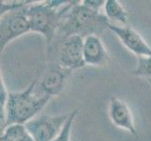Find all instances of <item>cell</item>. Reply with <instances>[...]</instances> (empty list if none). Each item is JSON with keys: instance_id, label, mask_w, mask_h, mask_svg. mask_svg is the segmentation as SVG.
<instances>
[{"instance_id": "cell-1", "label": "cell", "mask_w": 151, "mask_h": 141, "mask_svg": "<svg viewBox=\"0 0 151 141\" xmlns=\"http://www.w3.org/2000/svg\"><path fill=\"white\" fill-rule=\"evenodd\" d=\"M110 25L111 22L103 13L86 7L82 1H77L65 15L57 34L62 39L73 35L85 39L91 35L101 36L109 29Z\"/></svg>"}, {"instance_id": "cell-2", "label": "cell", "mask_w": 151, "mask_h": 141, "mask_svg": "<svg viewBox=\"0 0 151 141\" xmlns=\"http://www.w3.org/2000/svg\"><path fill=\"white\" fill-rule=\"evenodd\" d=\"M36 84L37 80L33 81L24 90L9 93L4 121L0 125V131L12 124L27 123L38 117L47 106L51 98L36 94Z\"/></svg>"}, {"instance_id": "cell-3", "label": "cell", "mask_w": 151, "mask_h": 141, "mask_svg": "<svg viewBox=\"0 0 151 141\" xmlns=\"http://www.w3.org/2000/svg\"><path fill=\"white\" fill-rule=\"evenodd\" d=\"M77 1H70L63 8L57 9L48 1H32L27 7L31 32L40 34L50 44L58 33L65 15Z\"/></svg>"}, {"instance_id": "cell-4", "label": "cell", "mask_w": 151, "mask_h": 141, "mask_svg": "<svg viewBox=\"0 0 151 141\" xmlns=\"http://www.w3.org/2000/svg\"><path fill=\"white\" fill-rule=\"evenodd\" d=\"M32 1H1L0 17V49L4 51L9 43L31 32L27 7Z\"/></svg>"}, {"instance_id": "cell-5", "label": "cell", "mask_w": 151, "mask_h": 141, "mask_svg": "<svg viewBox=\"0 0 151 141\" xmlns=\"http://www.w3.org/2000/svg\"><path fill=\"white\" fill-rule=\"evenodd\" d=\"M70 116V112L56 116L39 115L24 125L34 141H53L61 133Z\"/></svg>"}, {"instance_id": "cell-6", "label": "cell", "mask_w": 151, "mask_h": 141, "mask_svg": "<svg viewBox=\"0 0 151 141\" xmlns=\"http://www.w3.org/2000/svg\"><path fill=\"white\" fill-rule=\"evenodd\" d=\"M71 72L60 66L57 62L49 63L44 72L37 80L35 93H40V96L53 98L64 90L66 83L70 78Z\"/></svg>"}, {"instance_id": "cell-7", "label": "cell", "mask_w": 151, "mask_h": 141, "mask_svg": "<svg viewBox=\"0 0 151 141\" xmlns=\"http://www.w3.org/2000/svg\"><path fill=\"white\" fill-rule=\"evenodd\" d=\"M57 63L71 72L85 67L84 38L78 35H73L62 40L58 48Z\"/></svg>"}, {"instance_id": "cell-8", "label": "cell", "mask_w": 151, "mask_h": 141, "mask_svg": "<svg viewBox=\"0 0 151 141\" xmlns=\"http://www.w3.org/2000/svg\"><path fill=\"white\" fill-rule=\"evenodd\" d=\"M109 30H111L121 41V43L137 57L151 55V47L142 37L141 34L137 32L131 25H118L111 24L109 25Z\"/></svg>"}, {"instance_id": "cell-9", "label": "cell", "mask_w": 151, "mask_h": 141, "mask_svg": "<svg viewBox=\"0 0 151 141\" xmlns=\"http://www.w3.org/2000/svg\"><path fill=\"white\" fill-rule=\"evenodd\" d=\"M108 115L112 123L133 135L136 134L133 115L127 103L117 97H112L109 101Z\"/></svg>"}, {"instance_id": "cell-10", "label": "cell", "mask_w": 151, "mask_h": 141, "mask_svg": "<svg viewBox=\"0 0 151 141\" xmlns=\"http://www.w3.org/2000/svg\"><path fill=\"white\" fill-rule=\"evenodd\" d=\"M84 59L88 66L103 67L108 64L110 56L100 36L91 35L84 39Z\"/></svg>"}, {"instance_id": "cell-11", "label": "cell", "mask_w": 151, "mask_h": 141, "mask_svg": "<svg viewBox=\"0 0 151 141\" xmlns=\"http://www.w3.org/2000/svg\"><path fill=\"white\" fill-rule=\"evenodd\" d=\"M104 15L108 18L111 24L116 22L122 25H128V12L118 0H107L104 5Z\"/></svg>"}, {"instance_id": "cell-12", "label": "cell", "mask_w": 151, "mask_h": 141, "mask_svg": "<svg viewBox=\"0 0 151 141\" xmlns=\"http://www.w3.org/2000/svg\"><path fill=\"white\" fill-rule=\"evenodd\" d=\"M0 141H34L24 124H12L1 131Z\"/></svg>"}, {"instance_id": "cell-13", "label": "cell", "mask_w": 151, "mask_h": 141, "mask_svg": "<svg viewBox=\"0 0 151 141\" xmlns=\"http://www.w3.org/2000/svg\"><path fill=\"white\" fill-rule=\"evenodd\" d=\"M132 74L136 76L151 79V55L147 56H138L137 64Z\"/></svg>"}, {"instance_id": "cell-14", "label": "cell", "mask_w": 151, "mask_h": 141, "mask_svg": "<svg viewBox=\"0 0 151 141\" xmlns=\"http://www.w3.org/2000/svg\"><path fill=\"white\" fill-rule=\"evenodd\" d=\"M79 112V109H74L73 111L70 112V116L68 119V121L66 122L65 126L62 129L61 133L58 134L55 139L53 141H70V135H71V131H72V127H73V123L74 121L77 117V114Z\"/></svg>"}, {"instance_id": "cell-15", "label": "cell", "mask_w": 151, "mask_h": 141, "mask_svg": "<svg viewBox=\"0 0 151 141\" xmlns=\"http://www.w3.org/2000/svg\"><path fill=\"white\" fill-rule=\"evenodd\" d=\"M9 90L7 86L5 84V81L1 76V81H0V124L4 121L5 111H6V106L9 98Z\"/></svg>"}, {"instance_id": "cell-16", "label": "cell", "mask_w": 151, "mask_h": 141, "mask_svg": "<svg viewBox=\"0 0 151 141\" xmlns=\"http://www.w3.org/2000/svg\"><path fill=\"white\" fill-rule=\"evenodd\" d=\"M82 3L86 7L98 10V12H100L101 8H104V5H105V1H102V0H84Z\"/></svg>"}, {"instance_id": "cell-17", "label": "cell", "mask_w": 151, "mask_h": 141, "mask_svg": "<svg viewBox=\"0 0 151 141\" xmlns=\"http://www.w3.org/2000/svg\"><path fill=\"white\" fill-rule=\"evenodd\" d=\"M147 81L148 82V84H149V85H150V87H151V79H147Z\"/></svg>"}]
</instances>
